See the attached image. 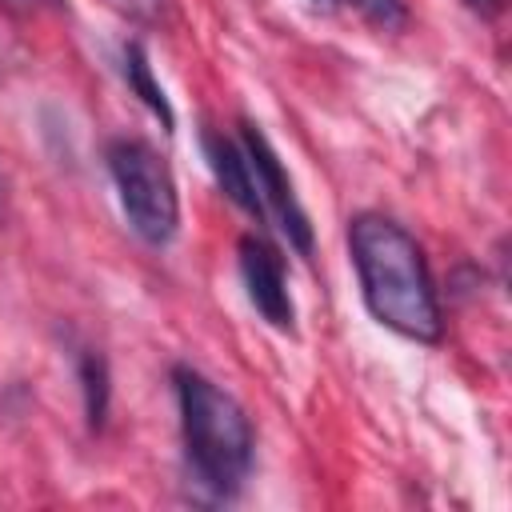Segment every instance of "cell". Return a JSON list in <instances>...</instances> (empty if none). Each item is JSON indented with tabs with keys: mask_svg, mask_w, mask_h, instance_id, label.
<instances>
[{
	"mask_svg": "<svg viewBox=\"0 0 512 512\" xmlns=\"http://www.w3.org/2000/svg\"><path fill=\"white\" fill-rule=\"evenodd\" d=\"M204 156H208V168H212L216 184L224 188V196H228L236 208H244L252 220H268L244 148H240L236 140L220 136V132H204Z\"/></svg>",
	"mask_w": 512,
	"mask_h": 512,
	"instance_id": "8992f818",
	"label": "cell"
},
{
	"mask_svg": "<svg viewBox=\"0 0 512 512\" xmlns=\"http://www.w3.org/2000/svg\"><path fill=\"white\" fill-rule=\"evenodd\" d=\"M120 16H128V20H140V24H156V20H164V12H168V0H108Z\"/></svg>",
	"mask_w": 512,
	"mask_h": 512,
	"instance_id": "9c48e42d",
	"label": "cell"
},
{
	"mask_svg": "<svg viewBox=\"0 0 512 512\" xmlns=\"http://www.w3.org/2000/svg\"><path fill=\"white\" fill-rule=\"evenodd\" d=\"M80 380H84V412L88 424L100 428L104 412H108V364L100 352H84L80 356Z\"/></svg>",
	"mask_w": 512,
	"mask_h": 512,
	"instance_id": "ba28073f",
	"label": "cell"
},
{
	"mask_svg": "<svg viewBox=\"0 0 512 512\" xmlns=\"http://www.w3.org/2000/svg\"><path fill=\"white\" fill-rule=\"evenodd\" d=\"M472 12H480V16H500L504 12V0H464Z\"/></svg>",
	"mask_w": 512,
	"mask_h": 512,
	"instance_id": "8fae6325",
	"label": "cell"
},
{
	"mask_svg": "<svg viewBox=\"0 0 512 512\" xmlns=\"http://www.w3.org/2000/svg\"><path fill=\"white\" fill-rule=\"evenodd\" d=\"M360 4H364V12H368L376 24H384V28H400V24H404L400 0H360Z\"/></svg>",
	"mask_w": 512,
	"mask_h": 512,
	"instance_id": "30bf717a",
	"label": "cell"
},
{
	"mask_svg": "<svg viewBox=\"0 0 512 512\" xmlns=\"http://www.w3.org/2000/svg\"><path fill=\"white\" fill-rule=\"evenodd\" d=\"M240 276L248 288L252 308L280 332H292L296 308L288 296V280H284V260L280 252L264 240V236H244L240 240Z\"/></svg>",
	"mask_w": 512,
	"mask_h": 512,
	"instance_id": "5b68a950",
	"label": "cell"
},
{
	"mask_svg": "<svg viewBox=\"0 0 512 512\" xmlns=\"http://www.w3.org/2000/svg\"><path fill=\"white\" fill-rule=\"evenodd\" d=\"M240 148L248 156V168H252V180H256V192H260V204H264L268 220H276V228L288 236V244L300 256H308L312 252V224H308V216H304V208L292 192V180H288L280 156L272 152L268 136L256 124L244 120L240 124Z\"/></svg>",
	"mask_w": 512,
	"mask_h": 512,
	"instance_id": "277c9868",
	"label": "cell"
},
{
	"mask_svg": "<svg viewBox=\"0 0 512 512\" xmlns=\"http://www.w3.org/2000/svg\"><path fill=\"white\" fill-rule=\"evenodd\" d=\"M124 80H128V88L160 116V124L172 132V108H168V96L160 92V84L152 80V68H148V56H144V44H128L124 48Z\"/></svg>",
	"mask_w": 512,
	"mask_h": 512,
	"instance_id": "52a82bcc",
	"label": "cell"
},
{
	"mask_svg": "<svg viewBox=\"0 0 512 512\" xmlns=\"http://www.w3.org/2000/svg\"><path fill=\"white\" fill-rule=\"evenodd\" d=\"M172 380H176V400H180L184 456H188L196 484L208 488L212 496L240 492L252 468V444H256L244 408L196 368L180 364Z\"/></svg>",
	"mask_w": 512,
	"mask_h": 512,
	"instance_id": "7a4b0ae2",
	"label": "cell"
},
{
	"mask_svg": "<svg viewBox=\"0 0 512 512\" xmlns=\"http://www.w3.org/2000/svg\"><path fill=\"white\" fill-rule=\"evenodd\" d=\"M316 8H336V4H344V0H312Z\"/></svg>",
	"mask_w": 512,
	"mask_h": 512,
	"instance_id": "4fadbf2b",
	"label": "cell"
},
{
	"mask_svg": "<svg viewBox=\"0 0 512 512\" xmlns=\"http://www.w3.org/2000/svg\"><path fill=\"white\" fill-rule=\"evenodd\" d=\"M108 172L120 192V208L132 224V232L148 244H168L180 224V200L168 164L156 156L152 144L144 140H112L108 144Z\"/></svg>",
	"mask_w": 512,
	"mask_h": 512,
	"instance_id": "3957f363",
	"label": "cell"
},
{
	"mask_svg": "<svg viewBox=\"0 0 512 512\" xmlns=\"http://www.w3.org/2000/svg\"><path fill=\"white\" fill-rule=\"evenodd\" d=\"M8 12H24V8H32V0H0Z\"/></svg>",
	"mask_w": 512,
	"mask_h": 512,
	"instance_id": "7c38bea8",
	"label": "cell"
},
{
	"mask_svg": "<svg viewBox=\"0 0 512 512\" xmlns=\"http://www.w3.org/2000/svg\"><path fill=\"white\" fill-rule=\"evenodd\" d=\"M348 248L368 312L408 340H440V300L420 244L396 220L380 212H360L348 224Z\"/></svg>",
	"mask_w": 512,
	"mask_h": 512,
	"instance_id": "6da1fadb",
	"label": "cell"
}]
</instances>
